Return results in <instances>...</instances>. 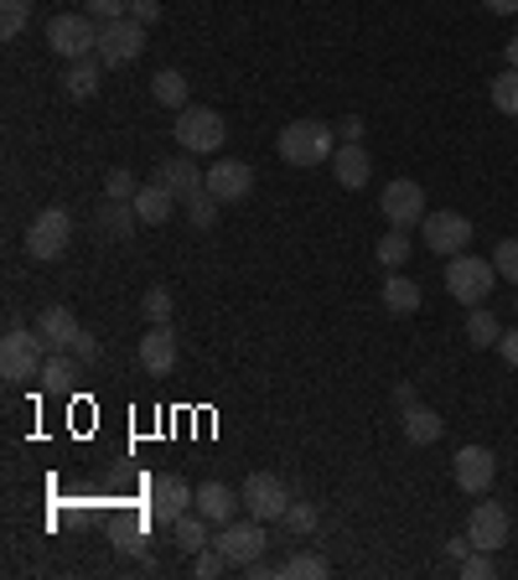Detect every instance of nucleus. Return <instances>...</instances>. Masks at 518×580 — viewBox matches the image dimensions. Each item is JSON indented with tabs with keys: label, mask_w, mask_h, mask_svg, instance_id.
<instances>
[{
	"label": "nucleus",
	"mask_w": 518,
	"mask_h": 580,
	"mask_svg": "<svg viewBox=\"0 0 518 580\" xmlns=\"http://www.w3.org/2000/svg\"><path fill=\"white\" fill-rule=\"evenodd\" d=\"M42 363H47V347L37 342V327H26V321L11 311V317H5V338H0V374H5V383L37 379Z\"/></svg>",
	"instance_id": "1"
},
{
	"label": "nucleus",
	"mask_w": 518,
	"mask_h": 580,
	"mask_svg": "<svg viewBox=\"0 0 518 580\" xmlns=\"http://www.w3.org/2000/svg\"><path fill=\"white\" fill-rule=\"evenodd\" d=\"M338 156V135L321 120H296L280 130V161L285 166H327Z\"/></svg>",
	"instance_id": "2"
},
{
	"label": "nucleus",
	"mask_w": 518,
	"mask_h": 580,
	"mask_svg": "<svg viewBox=\"0 0 518 580\" xmlns=\"http://www.w3.org/2000/svg\"><path fill=\"white\" fill-rule=\"evenodd\" d=\"M493 285H498V264L482 260V255H451L446 260V291L472 311V306H487V296H493Z\"/></svg>",
	"instance_id": "3"
},
{
	"label": "nucleus",
	"mask_w": 518,
	"mask_h": 580,
	"mask_svg": "<svg viewBox=\"0 0 518 580\" xmlns=\"http://www.w3.org/2000/svg\"><path fill=\"white\" fill-rule=\"evenodd\" d=\"M99 26L104 21H94L89 11H62V16L47 21V47L68 62L99 58Z\"/></svg>",
	"instance_id": "4"
},
{
	"label": "nucleus",
	"mask_w": 518,
	"mask_h": 580,
	"mask_svg": "<svg viewBox=\"0 0 518 580\" xmlns=\"http://www.w3.org/2000/svg\"><path fill=\"white\" fill-rule=\"evenodd\" d=\"M223 141H228V125H223L219 109H208V104H187V109H177V145L181 151L213 156V151H223Z\"/></svg>",
	"instance_id": "5"
},
{
	"label": "nucleus",
	"mask_w": 518,
	"mask_h": 580,
	"mask_svg": "<svg viewBox=\"0 0 518 580\" xmlns=\"http://www.w3.org/2000/svg\"><path fill=\"white\" fill-rule=\"evenodd\" d=\"M68 244H73V218H68V208H42L37 218L26 223V255L37 264L62 260Z\"/></svg>",
	"instance_id": "6"
},
{
	"label": "nucleus",
	"mask_w": 518,
	"mask_h": 580,
	"mask_svg": "<svg viewBox=\"0 0 518 580\" xmlns=\"http://www.w3.org/2000/svg\"><path fill=\"white\" fill-rule=\"evenodd\" d=\"M213 544L223 549V560L234 565V570H244V565L264 560V544H270V534H264V523L259 519H228L219 523V534H213Z\"/></svg>",
	"instance_id": "7"
},
{
	"label": "nucleus",
	"mask_w": 518,
	"mask_h": 580,
	"mask_svg": "<svg viewBox=\"0 0 518 580\" xmlns=\"http://www.w3.org/2000/svg\"><path fill=\"white\" fill-rule=\"evenodd\" d=\"M198 508V493L187 487V477H177V472H166V477L151 482V493H145V519L151 523H172L181 519V513H192Z\"/></svg>",
	"instance_id": "8"
},
{
	"label": "nucleus",
	"mask_w": 518,
	"mask_h": 580,
	"mask_svg": "<svg viewBox=\"0 0 518 580\" xmlns=\"http://www.w3.org/2000/svg\"><path fill=\"white\" fill-rule=\"evenodd\" d=\"M379 213L389 218V228H415V223H425V187L410 177H395V181H384V192H379Z\"/></svg>",
	"instance_id": "9"
},
{
	"label": "nucleus",
	"mask_w": 518,
	"mask_h": 580,
	"mask_svg": "<svg viewBox=\"0 0 518 580\" xmlns=\"http://www.w3.org/2000/svg\"><path fill=\"white\" fill-rule=\"evenodd\" d=\"M239 498H244V513L259 519V523L285 519V508H291V493H285V482H280L275 472H255V477H244Z\"/></svg>",
	"instance_id": "10"
},
{
	"label": "nucleus",
	"mask_w": 518,
	"mask_h": 580,
	"mask_svg": "<svg viewBox=\"0 0 518 580\" xmlns=\"http://www.w3.org/2000/svg\"><path fill=\"white\" fill-rule=\"evenodd\" d=\"M145 52V26L136 16H120V21H104L99 26V62L104 68H125Z\"/></svg>",
	"instance_id": "11"
},
{
	"label": "nucleus",
	"mask_w": 518,
	"mask_h": 580,
	"mask_svg": "<svg viewBox=\"0 0 518 580\" xmlns=\"http://www.w3.org/2000/svg\"><path fill=\"white\" fill-rule=\"evenodd\" d=\"M420 239H425V249H431V255L451 260V255H461V249L472 244V218H461V213H425V223H420Z\"/></svg>",
	"instance_id": "12"
},
{
	"label": "nucleus",
	"mask_w": 518,
	"mask_h": 580,
	"mask_svg": "<svg viewBox=\"0 0 518 580\" xmlns=\"http://www.w3.org/2000/svg\"><path fill=\"white\" fill-rule=\"evenodd\" d=\"M467 534H472V544L478 549H487V555H498L503 544H508V534H514V519H508V508L493 498H482L472 513H467Z\"/></svg>",
	"instance_id": "13"
},
{
	"label": "nucleus",
	"mask_w": 518,
	"mask_h": 580,
	"mask_svg": "<svg viewBox=\"0 0 518 580\" xmlns=\"http://www.w3.org/2000/svg\"><path fill=\"white\" fill-rule=\"evenodd\" d=\"M451 477H457L461 493L482 498V493L493 487V477H498V457H493L487 446H461L457 457H451Z\"/></svg>",
	"instance_id": "14"
},
{
	"label": "nucleus",
	"mask_w": 518,
	"mask_h": 580,
	"mask_svg": "<svg viewBox=\"0 0 518 580\" xmlns=\"http://www.w3.org/2000/svg\"><path fill=\"white\" fill-rule=\"evenodd\" d=\"M208 192L219 202H244L249 192H255V166L239 156H228V161H213L208 166Z\"/></svg>",
	"instance_id": "15"
},
{
	"label": "nucleus",
	"mask_w": 518,
	"mask_h": 580,
	"mask_svg": "<svg viewBox=\"0 0 518 580\" xmlns=\"http://www.w3.org/2000/svg\"><path fill=\"white\" fill-rule=\"evenodd\" d=\"M156 181L177 202H187L192 192H202V187H208V171H198V156H192V151H181V156L156 161Z\"/></svg>",
	"instance_id": "16"
},
{
	"label": "nucleus",
	"mask_w": 518,
	"mask_h": 580,
	"mask_svg": "<svg viewBox=\"0 0 518 580\" xmlns=\"http://www.w3.org/2000/svg\"><path fill=\"white\" fill-rule=\"evenodd\" d=\"M79 338V317H73V306H42L37 317V342L47 353H68Z\"/></svg>",
	"instance_id": "17"
},
{
	"label": "nucleus",
	"mask_w": 518,
	"mask_h": 580,
	"mask_svg": "<svg viewBox=\"0 0 518 580\" xmlns=\"http://www.w3.org/2000/svg\"><path fill=\"white\" fill-rule=\"evenodd\" d=\"M136 358H140L145 374H172V368H177V338H172V327H166V321H156V327L140 338Z\"/></svg>",
	"instance_id": "18"
},
{
	"label": "nucleus",
	"mask_w": 518,
	"mask_h": 580,
	"mask_svg": "<svg viewBox=\"0 0 518 580\" xmlns=\"http://www.w3.org/2000/svg\"><path fill=\"white\" fill-rule=\"evenodd\" d=\"M136 208L130 202H120V198H104L99 208H94V234L99 239H115V244H125L130 234H136Z\"/></svg>",
	"instance_id": "19"
},
{
	"label": "nucleus",
	"mask_w": 518,
	"mask_h": 580,
	"mask_svg": "<svg viewBox=\"0 0 518 580\" xmlns=\"http://www.w3.org/2000/svg\"><path fill=\"white\" fill-rule=\"evenodd\" d=\"M239 508H244V498L234 493V487H223V482H202V487H198V513L208 523L239 519Z\"/></svg>",
	"instance_id": "20"
},
{
	"label": "nucleus",
	"mask_w": 518,
	"mask_h": 580,
	"mask_svg": "<svg viewBox=\"0 0 518 580\" xmlns=\"http://www.w3.org/2000/svg\"><path fill=\"white\" fill-rule=\"evenodd\" d=\"M332 177H338V187L358 192V187H368V177H374V161H368L363 145H338V156H332Z\"/></svg>",
	"instance_id": "21"
},
{
	"label": "nucleus",
	"mask_w": 518,
	"mask_h": 580,
	"mask_svg": "<svg viewBox=\"0 0 518 580\" xmlns=\"http://www.w3.org/2000/svg\"><path fill=\"white\" fill-rule=\"evenodd\" d=\"M399 425H404V440L410 446H436L440 440V415L431 404H399Z\"/></svg>",
	"instance_id": "22"
},
{
	"label": "nucleus",
	"mask_w": 518,
	"mask_h": 580,
	"mask_svg": "<svg viewBox=\"0 0 518 580\" xmlns=\"http://www.w3.org/2000/svg\"><path fill=\"white\" fill-rule=\"evenodd\" d=\"M130 208H136V218H140V223H166V218H172V213L181 208V202L172 198V192H166L161 181H140V192H136V202H130Z\"/></svg>",
	"instance_id": "23"
},
{
	"label": "nucleus",
	"mask_w": 518,
	"mask_h": 580,
	"mask_svg": "<svg viewBox=\"0 0 518 580\" xmlns=\"http://www.w3.org/2000/svg\"><path fill=\"white\" fill-rule=\"evenodd\" d=\"M99 79H104V62L99 58H79L68 62V73H62V88H68V99H94L99 94Z\"/></svg>",
	"instance_id": "24"
},
{
	"label": "nucleus",
	"mask_w": 518,
	"mask_h": 580,
	"mask_svg": "<svg viewBox=\"0 0 518 580\" xmlns=\"http://www.w3.org/2000/svg\"><path fill=\"white\" fill-rule=\"evenodd\" d=\"M172 544H177L181 555H198V549H208V544H213V523L192 508V513H181V519L172 523Z\"/></svg>",
	"instance_id": "25"
},
{
	"label": "nucleus",
	"mask_w": 518,
	"mask_h": 580,
	"mask_svg": "<svg viewBox=\"0 0 518 580\" xmlns=\"http://www.w3.org/2000/svg\"><path fill=\"white\" fill-rule=\"evenodd\" d=\"M83 363L73 358V353H47V363H42V374H37V383L47 389V394H68L73 389V374H79Z\"/></svg>",
	"instance_id": "26"
},
{
	"label": "nucleus",
	"mask_w": 518,
	"mask_h": 580,
	"mask_svg": "<svg viewBox=\"0 0 518 580\" xmlns=\"http://www.w3.org/2000/svg\"><path fill=\"white\" fill-rule=\"evenodd\" d=\"M384 311H389V317H410V311H420V285L395 270V275L384 281Z\"/></svg>",
	"instance_id": "27"
},
{
	"label": "nucleus",
	"mask_w": 518,
	"mask_h": 580,
	"mask_svg": "<svg viewBox=\"0 0 518 580\" xmlns=\"http://www.w3.org/2000/svg\"><path fill=\"white\" fill-rule=\"evenodd\" d=\"M151 94H156L161 109H187V73L181 68H161L151 79Z\"/></svg>",
	"instance_id": "28"
},
{
	"label": "nucleus",
	"mask_w": 518,
	"mask_h": 580,
	"mask_svg": "<svg viewBox=\"0 0 518 580\" xmlns=\"http://www.w3.org/2000/svg\"><path fill=\"white\" fill-rule=\"evenodd\" d=\"M374 255H379L384 270H404V264H410V255H415V244H410V234H404V228H389V234L374 244Z\"/></svg>",
	"instance_id": "29"
},
{
	"label": "nucleus",
	"mask_w": 518,
	"mask_h": 580,
	"mask_svg": "<svg viewBox=\"0 0 518 580\" xmlns=\"http://www.w3.org/2000/svg\"><path fill=\"white\" fill-rule=\"evenodd\" d=\"M327 576H332L327 555H311V549H301V555H291L280 565V580H327Z\"/></svg>",
	"instance_id": "30"
},
{
	"label": "nucleus",
	"mask_w": 518,
	"mask_h": 580,
	"mask_svg": "<svg viewBox=\"0 0 518 580\" xmlns=\"http://www.w3.org/2000/svg\"><path fill=\"white\" fill-rule=\"evenodd\" d=\"M487 99H493V109H498V115H508V120H514V115H518V68H503L498 79L487 83Z\"/></svg>",
	"instance_id": "31"
},
{
	"label": "nucleus",
	"mask_w": 518,
	"mask_h": 580,
	"mask_svg": "<svg viewBox=\"0 0 518 580\" xmlns=\"http://www.w3.org/2000/svg\"><path fill=\"white\" fill-rule=\"evenodd\" d=\"M498 338H503L498 317H493L487 306H472V317H467V342H472V347H498Z\"/></svg>",
	"instance_id": "32"
},
{
	"label": "nucleus",
	"mask_w": 518,
	"mask_h": 580,
	"mask_svg": "<svg viewBox=\"0 0 518 580\" xmlns=\"http://www.w3.org/2000/svg\"><path fill=\"white\" fill-rule=\"evenodd\" d=\"M285 534H296V540H306V534H317V523H321V513H317V502H291L285 508Z\"/></svg>",
	"instance_id": "33"
},
{
	"label": "nucleus",
	"mask_w": 518,
	"mask_h": 580,
	"mask_svg": "<svg viewBox=\"0 0 518 580\" xmlns=\"http://www.w3.org/2000/svg\"><path fill=\"white\" fill-rule=\"evenodd\" d=\"M181 208H187V218H192V228H213V223H219V208H223V202L213 198L208 187H202V192H192V198L181 202Z\"/></svg>",
	"instance_id": "34"
},
{
	"label": "nucleus",
	"mask_w": 518,
	"mask_h": 580,
	"mask_svg": "<svg viewBox=\"0 0 518 580\" xmlns=\"http://www.w3.org/2000/svg\"><path fill=\"white\" fill-rule=\"evenodd\" d=\"M223 570H234V565L223 560L219 544H208V549H198V555H192V580H219Z\"/></svg>",
	"instance_id": "35"
},
{
	"label": "nucleus",
	"mask_w": 518,
	"mask_h": 580,
	"mask_svg": "<svg viewBox=\"0 0 518 580\" xmlns=\"http://www.w3.org/2000/svg\"><path fill=\"white\" fill-rule=\"evenodd\" d=\"M26 16H32V0H0V37H21Z\"/></svg>",
	"instance_id": "36"
},
{
	"label": "nucleus",
	"mask_w": 518,
	"mask_h": 580,
	"mask_svg": "<svg viewBox=\"0 0 518 580\" xmlns=\"http://www.w3.org/2000/svg\"><path fill=\"white\" fill-rule=\"evenodd\" d=\"M140 181L136 171H125V166H109V177H104V198H120V202H136Z\"/></svg>",
	"instance_id": "37"
},
{
	"label": "nucleus",
	"mask_w": 518,
	"mask_h": 580,
	"mask_svg": "<svg viewBox=\"0 0 518 580\" xmlns=\"http://www.w3.org/2000/svg\"><path fill=\"white\" fill-rule=\"evenodd\" d=\"M140 311H145L151 327H156V321H172V291H166V285H151V291L140 296Z\"/></svg>",
	"instance_id": "38"
},
{
	"label": "nucleus",
	"mask_w": 518,
	"mask_h": 580,
	"mask_svg": "<svg viewBox=\"0 0 518 580\" xmlns=\"http://www.w3.org/2000/svg\"><path fill=\"white\" fill-rule=\"evenodd\" d=\"M493 264H498V281L518 285V239H503L498 249H493Z\"/></svg>",
	"instance_id": "39"
},
{
	"label": "nucleus",
	"mask_w": 518,
	"mask_h": 580,
	"mask_svg": "<svg viewBox=\"0 0 518 580\" xmlns=\"http://www.w3.org/2000/svg\"><path fill=\"white\" fill-rule=\"evenodd\" d=\"M461 576H467V580H493V576H498V565H493L487 549H472V555L461 560Z\"/></svg>",
	"instance_id": "40"
},
{
	"label": "nucleus",
	"mask_w": 518,
	"mask_h": 580,
	"mask_svg": "<svg viewBox=\"0 0 518 580\" xmlns=\"http://www.w3.org/2000/svg\"><path fill=\"white\" fill-rule=\"evenodd\" d=\"M83 11L94 21H120V16H130V0H83Z\"/></svg>",
	"instance_id": "41"
},
{
	"label": "nucleus",
	"mask_w": 518,
	"mask_h": 580,
	"mask_svg": "<svg viewBox=\"0 0 518 580\" xmlns=\"http://www.w3.org/2000/svg\"><path fill=\"white\" fill-rule=\"evenodd\" d=\"M68 353H73L83 368H94V363H99V342H94V332H83V327H79V338H73V347H68Z\"/></svg>",
	"instance_id": "42"
},
{
	"label": "nucleus",
	"mask_w": 518,
	"mask_h": 580,
	"mask_svg": "<svg viewBox=\"0 0 518 580\" xmlns=\"http://www.w3.org/2000/svg\"><path fill=\"white\" fill-rule=\"evenodd\" d=\"M115 549L130 555V560H145V534H140V529H120V534H115Z\"/></svg>",
	"instance_id": "43"
},
{
	"label": "nucleus",
	"mask_w": 518,
	"mask_h": 580,
	"mask_svg": "<svg viewBox=\"0 0 518 580\" xmlns=\"http://www.w3.org/2000/svg\"><path fill=\"white\" fill-rule=\"evenodd\" d=\"M363 130H368L363 115H348V120H338V141L342 145H363Z\"/></svg>",
	"instance_id": "44"
},
{
	"label": "nucleus",
	"mask_w": 518,
	"mask_h": 580,
	"mask_svg": "<svg viewBox=\"0 0 518 580\" xmlns=\"http://www.w3.org/2000/svg\"><path fill=\"white\" fill-rule=\"evenodd\" d=\"M130 16H136L140 26H156V21H161V0H130Z\"/></svg>",
	"instance_id": "45"
},
{
	"label": "nucleus",
	"mask_w": 518,
	"mask_h": 580,
	"mask_svg": "<svg viewBox=\"0 0 518 580\" xmlns=\"http://www.w3.org/2000/svg\"><path fill=\"white\" fill-rule=\"evenodd\" d=\"M478 544H472V534H457V540H446V560H467Z\"/></svg>",
	"instance_id": "46"
},
{
	"label": "nucleus",
	"mask_w": 518,
	"mask_h": 580,
	"mask_svg": "<svg viewBox=\"0 0 518 580\" xmlns=\"http://www.w3.org/2000/svg\"><path fill=\"white\" fill-rule=\"evenodd\" d=\"M498 353H503V363H508V368H518V332H503Z\"/></svg>",
	"instance_id": "47"
},
{
	"label": "nucleus",
	"mask_w": 518,
	"mask_h": 580,
	"mask_svg": "<svg viewBox=\"0 0 518 580\" xmlns=\"http://www.w3.org/2000/svg\"><path fill=\"white\" fill-rule=\"evenodd\" d=\"M244 576H249V580H280V576H275V570H270V565H264V560L244 565Z\"/></svg>",
	"instance_id": "48"
},
{
	"label": "nucleus",
	"mask_w": 518,
	"mask_h": 580,
	"mask_svg": "<svg viewBox=\"0 0 518 580\" xmlns=\"http://www.w3.org/2000/svg\"><path fill=\"white\" fill-rule=\"evenodd\" d=\"M482 5H487L493 16H514V11H518V0H482Z\"/></svg>",
	"instance_id": "49"
},
{
	"label": "nucleus",
	"mask_w": 518,
	"mask_h": 580,
	"mask_svg": "<svg viewBox=\"0 0 518 580\" xmlns=\"http://www.w3.org/2000/svg\"><path fill=\"white\" fill-rule=\"evenodd\" d=\"M395 404H415V383H410V379L395 383Z\"/></svg>",
	"instance_id": "50"
},
{
	"label": "nucleus",
	"mask_w": 518,
	"mask_h": 580,
	"mask_svg": "<svg viewBox=\"0 0 518 580\" xmlns=\"http://www.w3.org/2000/svg\"><path fill=\"white\" fill-rule=\"evenodd\" d=\"M503 62H508V68H518V37H508V47H503Z\"/></svg>",
	"instance_id": "51"
},
{
	"label": "nucleus",
	"mask_w": 518,
	"mask_h": 580,
	"mask_svg": "<svg viewBox=\"0 0 518 580\" xmlns=\"http://www.w3.org/2000/svg\"><path fill=\"white\" fill-rule=\"evenodd\" d=\"M514 306H518V296H514Z\"/></svg>",
	"instance_id": "52"
}]
</instances>
